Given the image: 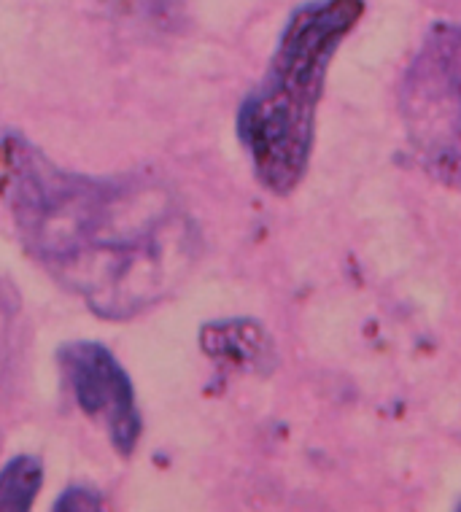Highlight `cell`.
Segmentation results:
<instances>
[{
	"label": "cell",
	"instance_id": "1",
	"mask_svg": "<svg viewBox=\"0 0 461 512\" xmlns=\"http://www.w3.org/2000/svg\"><path fill=\"white\" fill-rule=\"evenodd\" d=\"M0 203L27 254L106 321L154 308L195 262V227L162 186L71 173L22 135L0 138Z\"/></svg>",
	"mask_w": 461,
	"mask_h": 512
},
{
	"label": "cell",
	"instance_id": "2",
	"mask_svg": "<svg viewBox=\"0 0 461 512\" xmlns=\"http://www.w3.org/2000/svg\"><path fill=\"white\" fill-rule=\"evenodd\" d=\"M362 14V0L302 6L289 19L265 79L240 106L238 138L267 192L292 195L305 178L329 62Z\"/></svg>",
	"mask_w": 461,
	"mask_h": 512
},
{
	"label": "cell",
	"instance_id": "3",
	"mask_svg": "<svg viewBox=\"0 0 461 512\" xmlns=\"http://www.w3.org/2000/svg\"><path fill=\"white\" fill-rule=\"evenodd\" d=\"M399 119L418 165L461 189V25L426 36L399 84Z\"/></svg>",
	"mask_w": 461,
	"mask_h": 512
},
{
	"label": "cell",
	"instance_id": "4",
	"mask_svg": "<svg viewBox=\"0 0 461 512\" xmlns=\"http://www.w3.org/2000/svg\"><path fill=\"white\" fill-rule=\"evenodd\" d=\"M57 362L65 375L81 413L106 429L108 440L119 456H133L141 442V413L135 405L133 380L116 356L100 343H68L57 351Z\"/></svg>",
	"mask_w": 461,
	"mask_h": 512
},
{
	"label": "cell",
	"instance_id": "5",
	"mask_svg": "<svg viewBox=\"0 0 461 512\" xmlns=\"http://www.w3.org/2000/svg\"><path fill=\"white\" fill-rule=\"evenodd\" d=\"M203 351L213 359H224L232 364H254L262 362L267 354V337L262 327L251 321H227V324H208L200 335Z\"/></svg>",
	"mask_w": 461,
	"mask_h": 512
},
{
	"label": "cell",
	"instance_id": "6",
	"mask_svg": "<svg viewBox=\"0 0 461 512\" xmlns=\"http://www.w3.org/2000/svg\"><path fill=\"white\" fill-rule=\"evenodd\" d=\"M44 486V464L36 456H17L0 469V512H25Z\"/></svg>",
	"mask_w": 461,
	"mask_h": 512
},
{
	"label": "cell",
	"instance_id": "7",
	"mask_svg": "<svg viewBox=\"0 0 461 512\" xmlns=\"http://www.w3.org/2000/svg\"><path fill=\"white\" fill-rule=\"evenodd\" d=\"M103 507V496L95 491V488L87 486H73L68 488L57 504H54V510H71V512H87V510H100Z\"/></svg>",
	"mask_w": 461,
	"mask_h": 512
}]
</instances>
